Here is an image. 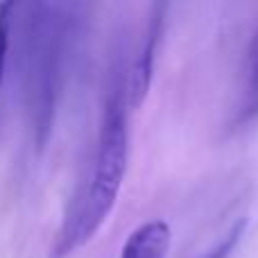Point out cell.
Masks as SVG:
<instances>
[{"label": "cell", "mask_w": 258, "mask_h": 258, "mask_svg": "<svg viewBox=\"0 0 258 258\" xmlns=\"http://www.w3.org/2000/svg\"><path fill=\"white\" fill-rule=\"evenodd\" d=\"M258 118V27L251 36L249 50H247V82H245V93H242V102L238 107V125H247V122Z\"/></svg>", "instance_id": "obj_4"}, {"label": "cell", "mask_w": 258, "mask_h": 258, "mask_svg": "<svg viewBox=\"0 0 258 258\" xmlns=\"http://www.w3.org/2000/svg\"><path fill=\"white\" fill-rule=\"evenodd\" d=\"M12 3H0V86L5 80V63H7V48H9V23H12Z\"/></svg>", "instance_id": "obj_5"}, {"label": "cell", "mask_w": 258, "mask_h": 258, "mask_svg": "<svg viewBox=\"0 0 258 258\" xmlns=\"http://www.w3.org/2000/svg\"><path fill=\"white\" fill-rule=\"evenodd\" d=\"M245 231V220H240V222H236V227L231 229V231L227 233V238H224L222 242H220L218 247H215L213 251H211L206 258H227L229 256V251L236 247V242H238V238H240V233Z\"/></svg>", "instance_id": "obj_6"}, {"label": "cell", "mask_w": 258, "mask_h": 258, "mask_svg": "<svg viewBox=\"0 0 258 258\" xmlns=\"http://www.w3.org/2000/svg\"><path fill=\"white\" fill-rule=\"evenodd\" d=\"M163 16H165V5H154L147 21L145 39H143L141 52H138L136 61L129 73L127 82V104L132 109H138L145 102L147 93L152 86V77H154V63H156V52H159L161 39H163Z\"/></svg>", "instance_id": "obj_2"}, {"label": "cell", "mask_w": 258, "mask_h": 258, "mask_svg": "<svg viewBox=\"0 0 258 258\" xmlns=\"http://www.w3.org/2000/svg\"><path fill=\"white\" fill-rule=\"evenodd\" d=\"M172 229L163 220H150L127 236L120 258H168Z\"/></svg>", "instance_id": "obj_3"}, {"label": "cell", "mask_w": 258, "mask_h": 258, "mask_svg": "<svg viewBox=\"0 0 258 258\" xmlns=\"http://www.w3.org/2000/svg\"><path fill=\"white\" fill-rule=\"evenodd\" d=\"M129 154V132L125 116V98L120 93L113 95L104 113V122L98 138V154H95L91 181L82 197V204L75 213L71 229L61 236L59 256H66L77 245H84L95 236L104 220L116 206L122 179L127 172Z\"/></svg>", "instance_id": "obj_1"}]
</instances>
